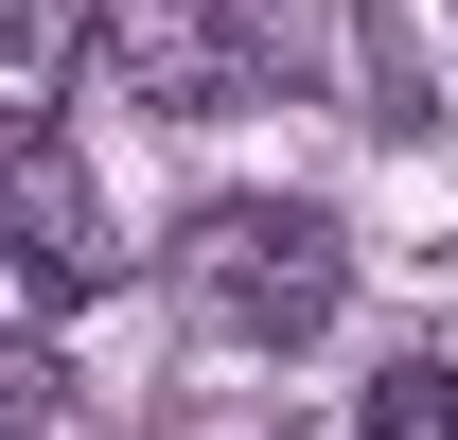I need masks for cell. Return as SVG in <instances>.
<instances>
[{
    "label": "cell",
    "mask_w": 458,
    "mask_h": 440,
    "mask_svg": "<svg viewBox=\"0 0 458 440\" xmlns=\"http://www.w3.org/2000/svg\"><path fill=\"white\" fill-rule=\"evenodd\" d=\"M352 440H458V370L441 352H388V370L352 387Z\"/></svg>",
    "instance_id": "5b68a950"
},
{
    "label": "cell",
    "mask_w": 458,
    "mask_h": 440,
    "mask_svg": "<svg viewBox=\"0 0 458 440\" xmlns=\"http://www.w3.org/2000/svg\"><path fill=\"white\" fill-rule=\"evenodd\" d=\"M106 54H123V89H141L159 123L247 106V36H229L212 0H106Z\"/></svg>",
    "instance_id": "7a4b0ae2"
},
{
    "label": "cell",
    "mask_w": 458,
    "mask_h": 440,
    "mask_svg": "<svg viewBox=\"0 0 458 440\" xmlns=\"http://www.w3.org/2000/svg\"><path fill=\"white\" fill-rule=\"evenodd\" d=\"M176 282H194L247 352H318L335 300H352V247H335L318 194H212V212L176 229Z\"/></svg>",
    "instance_id": "6da1fadb"
},
{
    "label": "cell",
    "mask_w": 458,
    "mask_h": 440,
    "mask_svg": "<svg viewBox=\"0 0 458 440\" xmlns=\"http://www.w3.org/2000/svg\"><path fill=\"white\" fill-rule=\"evenodd\" d=\"M89 282H106V247H89V176H71V141L36 123V141H18V300L71 317Z\"/></svg>",
    "instance_id": "3957f363"
},
{
    "label": "cell",
    "mask_w": 458,
    "mask_h": 440,
    "mask_svg": "<svg viewBox=\"0 0 458 440\" xmlns=\"http://www.w3.org/2000/svg\"><path fill=\"white\" fill-rule=\"evenodd\" d=\"M71 36H106V0H18V36H0V89H18V141L54 123V89H71Z\"/></svg>",
    "instance_id": "277c9868"
}]
</instances>
